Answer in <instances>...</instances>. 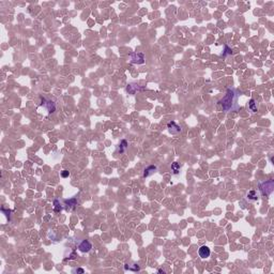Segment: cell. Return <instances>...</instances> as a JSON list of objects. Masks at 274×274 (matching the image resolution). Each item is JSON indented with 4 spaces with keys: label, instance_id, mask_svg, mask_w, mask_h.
Listing matches in <instances>:
<instances>
[{
    "label": "cell",
    "instance_id": "cell-1",
    "mask_svg": "<svg viewBox=\"0 0 274 274\" xmlns=\"http://www.w3.org/2000/svg\"><path fill=\"white\" fill-rule=\"evenodd\" d=\"M238 94L237 90L228 89L226 94L219 101V104L224 112H233L238 109Z\"/></svg>",
    "mask_w": 274,
    "mask_h": 274
},
{
    "label": "cell",
    "instance_id": "cell-2",
    "mask_svg": "<svg viewBox=\"0 0 274 274\" xmlns=\"http://www.w3.org/2000/svg\"><path fill=\"white\" fill-rule=\"evenodd\" d=\"M274 190V180H267L259 183V191L262 196H270Z\"/></svg>",
    "mask_w": 274,
    "mask_h": 274
},
{
    "label": "cell",
    "instance_id": "cell-3",
    "mask_svg": "<svg viewBox=\"0 0 274 274\" xmlns=\"http://www.w3.org/2000/svg\"><path fill=\"white\" fill-rule=\"evenodd\" d=\"M145 54L144 53H133L131 54V62L134 64H144L145 63Z\"/></svg>",
    "mask_w": 274,
    "mask_h": 274
},
{
    "label": "cell",
    "instance_id": "cell-4",
    "mask_svg": "<svg viewBox=\"0 0 274 274\" xmlns=\"http://www.w3.org/2000/svg\"><path fill=\"white\" fill-rule=\"evenodd\" d=\"M42 100V104L41 105L43 106L45 109L47 110V112H49V114H52V112H54L56 110V105L55 103H54L53 101H49V100H46V99H44V98H41Z\"/></svg>",
    "mask_w": 274,
    "mask_h": 274
},
{
    "label": "cell",
    "instance_id": "cell-5",
    "mask_svg": "<svg viewBox=\"0 0 274 274\" xmlns=\"http://www.w3.org/2000/svg\"><path fill=\"white\" fill-rule=\"evenodd\" d=\"M167 129H168L169 133L173 134V135H176V134H179L181 133L182 129L180 125H178L176 122H173V121H171V122H168V124H167Z\"/></svg>",
    "mask_w": 274,
    "mask_h": 274
},
{
    "label": "cell",
    "instance_id": "cell-6",
    "mask_svg": "<svg viewBox=\"0 0 274 274\" xmlns=\"http://www.w3.org/2000/svg\"><path fill=\"white\" fill-rule=\"evenodd\" d=\"M91 248H92V244L90 243V241H88V240H83L78 244V250L83 253H88Z\"/></svg>",
    "mask_w": 274,
    "mask_h": 274
},
{
    "label": "cell",
    "instance_id": "cell-7",
    "mask_svg": "<svg viewBox=\"0 0 274 274\" xmlns=\"http://www.w3.org/2000/svg\"><path fill=\"white\" fill-rule=\"evenodd\" d=\"M198 254H199L200 258L205 259V258H208V257L210 256L211 251H210V248H209L208 246L202 245V246H200L199 250H198Z\"/></svg>",
    "mask_w": 274,
    "mask_h": 274
},
{
    "label": "cell",
    "instance_id": "cell-8",
    "mask_svg": "<svg viewBox=\"0 0 274 274\" xmlns=\"http://www.w3.org/2000/svg\"><path fill=\"white\" fill-rule=\"evenodd\" d=\"M156 170H158V167H156L155 165H149V166H147L145 169H144V178L150 177V176L153 175Z\"/></svg>",
    "mask_w": 274,
    "mask_h": 274
},
{
    "label": "cell",
    "instance_id": "cell-9",
    "mask_svg": "<svg viewBox=\"0 0 274 274\" xmlns=\"http://www.w3.org/2000/svg\"><path fill=\"white\" fill-rule=\"evenodd\" d=\"M259 196H258V193H257L255 190H251V191L247 192V194H246V199L248 200V201H256V200H258Z\"/></svg>",
    "mask_w": 274,
    "mask_h": 274
},
{
    "label": "cell",
    "instance_id": "cell-10",
    "mask_svg": "<svg viewBox=\"0 0 274 274\" xmlns=\"http://www.w3.org/2000/svg\"><path fill=\"white\" fill-rule=\"evenodd\" d=\"M66 210L68 211H72L73 209H75V207L77 206V200L76 198H72V199L66 200Z\"/></svg>",
    "mask_w": 274,
    "mask_h": 274
},
{
    "label": "cell",
    "instance_id": "cell-11",
    "mask_svg": "<svg viewBox=\"0 0 274 274\" xmlns=\"http://www.w3.org/2000/svg\"><path fill=\"white\" fill-rule=\"evenodd\" d=\"M247 108L252 112H258V106H257V103H256V101H255L254 99H251L250 101H248Z\"/></svg>",
    "mask_w": 274,
    "mask_h": 274
},
{
    "label": "cell",
    "instance_id": "cell-12",
    "mask_svg": "<svg viewBox=\"0 0 274 274\" xmlns=\"http://www.w3.org/2000/svg\"><path fill=\"white\" fill-rule=\"evenodd\" d=\"M136 90H141V89H139L138 86L136 87V85H134V84H130V85H127L126 91L129 93H131V94H134V93L136 92Z\"/></svg>",
    "mask_w": 274,
    "mask_h": 274
},
{
    "label": "cell",
    "instance_id": "cell-13",
    "mask_svg": "<svg viewBox=\"0 0 274 274\" xmlns=\"http://www.w3.org/2000/svg\"><path fill=\"white\" fill-rule=\"evenodd\" d=\"M62 209H63V207L61 206V204H60V201L58 199L54 200V211H55L56 213H59L62 211Z\"/></svg>",
    "mask_w": 274,
    "mask_h": 274
},
{
    "label": "cell",
    "instance_id": "cell-14",
    "mask_svg": "<svg viewBox=\"0 0 274 274\" xmlns=\"http://www.w3.org/2000/svg\"><path fill=\"white\" fill-rule=\"evenodd\" d=\"M180 168H181V165H180V163H178V162H173V164H171V171H173V173H175V175L179 173Z\"/></svg>",
    "mask_w": 274,
    "mask_h": 274
},
{
    "label": "cell",
    "instance_id": "cell-15",
    "mask_svg": "<svg viewBox=\"0 0 274 274\" xmlns=\"http://www.w3.org/2000/svg\"><path fill=\"white\" fill-rule=\"evenodd\" d=\"M127 141H125V139H123V141H121L120 145H119V152L120 153H123V152H125V150L127 149Z\"/></svg>",
    "mask_w": 274,
    "mask_h": 274
},
{
    "label": "cell",
    "instance_id": "cell-16",
    "mask_svg": "<svg viewBox=\"0 0 274 274\" xmlns=\"http://www.w3.org/2000/svg\"><path fill=\"white\" fill-rule=\"evenodd\" d=\"M124 269L126 270H129V271H134V272H137V271H139V267L137 265H129V263H126V265H124Z\"/></svg>",
    "mask_w": 274,
    "mask_h": 274
},
{
    "label": "cell",
    "instance_id": "cell-17",
    "mask_svg": "<svg viewBox=\"0 0 274 274\" xmlns=\"http://www.w3.org/2000/svg\"><path fill=\"white\" fill-rule=\"evenodd\" d=\"M69 176H70V171L69 170H62L61 171V177L62 178H66V177H69Z\"/></svg>",
    "mask_w": 274,
    "mask_h": 274
},
{
    "label": "cell",
    "instance_id": "cell-18",
    "mask_svg": "<svg viewBox=\"0 0 274 274\" xmlns=\"http://www.w3.org/2000/svg\"><path fill=\"white\" fill-rule=\"evenodd\" d=\"M225 52H226V53H224V54H223L224 56H225L226 54H228V55H230V54H231V49L229 48V47H228L227 45H226V46H225Z\"/></svg>",
    "mask_w": 274,
    "mask_h": 274
},
{
    "label": "cell",
    "instance_id": "cell-19",
    "mask_svg": "<svg viewBox=\"0 0 274 274\" xmlns=\"http://www.w3.org/2000/svg\"><path fill=\"white\" fill-rule=\"evenodd\" d=\"M76 272H78V273H84V270L83 269H76Z\"/></svg>",
    "mask_w": 274,
    "mask_h": 274
}]
</instances>
